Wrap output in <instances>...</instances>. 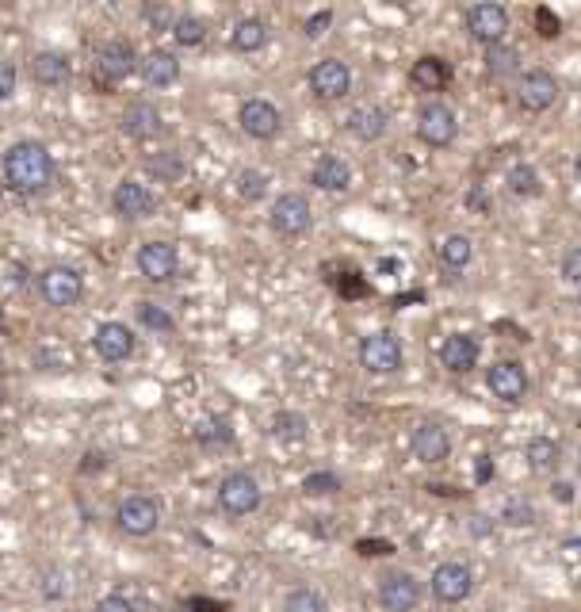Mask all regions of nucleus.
<instances>
[{
  "label": "nucleus",
  "instance_id": "4468645a",
  "mask_svg": "<svg viewBox=\"0 0 581 612\" xmlns=\"http://www.w3.org/2000/svg\"><path fill=\"white\" fill-rule=\"evenodd\" d=\"M138 272L150 280V284H169L180 272V257H176V245L169 241H146L138 249Z\"/></svg>",
  "mask_w": 581,
  "mask_h": 612
},
{
  "label": "nucleus",
  "instance_id": "8fccbe9b",
  "mask_svg": "<svg viewBox=\"0 0 581 612\" xmlns=\"http://www.w3.org/2000/svg\"><path fill=\"white\" fill-rule=\"evenodd\" d=\"M341 291H345V295H364L367 284H364V280H345V284H341Z\"/></svg>",
  "mask_w": 581,
  "mask_h": 612
},
{
  "label": "nucleus",
  "instance_id": "49530a36",
  "mask_svg": "<svg viewBox=\"0 0 581 612\" xmlns=\"http://www.w3.org/2000/svg\"><path fill=\"white\" fill-rule=\"evenodd\" d=\"M356 551H360V555H390L394 547H390L387 540H360V544H356Z\"/></svg>",
  "mask_w": 581,
  "mask_h": 612
},
{
  "label": "nucleus",
  "instance_id": "72a5a7b5",
  "mask_svg": "<svg viewBox=\"0 0 581 612\" xmlns=\"http://www.w3.org/2000/svg\"><path fill=\"white\" fill-rule=\"evenodd\" d=\"M501 521L513 528H528L536 525V505L528 502V498H509L505 509H501Z\"/></svg>",
  "mask_w": 581,
  "mask_h": 612
},
{
  "label": "nucleus",
  "instance_id": "423d86ee",
  "mask_svg": "<svg viewBox=\"0 0 581 612\" xmlns=\"http://www.w3.org/2000/svg\"><path fill=\"white\" fill-rule=\"evenodd\" d=\"M39 295H43L50 306H73L81 303V295H85V276L77 272V268H65V264H54V268H46L39 272Z\"/></svg>",
  "mask_w": 581,
  "mask_h": 612
},
{
  "label": "nucleus",
  "instance_id": "e433bc0d",
  "mask_svg": "<svg viewBox=\"0 0 581 612\" xmlns=\"http://www.w3.org/2000/svg\"><path fill=\"white\" fill-rule=\"evenodd\" d=\"M138 322L146 329H153V333H169L173 329V314L157 303H138Z\"/></svg>",
  "mask_w": 581,
  "mask_h": 612
},
{
  "label": "nucleus",
  "instance_id": "7c9ffc66",
  "mask_svg": "<svg viewBox=\"0 0 581 612\" xmlns=\"http://www.w3.org/2000/svg\"><path fill=\"white\" fill-rule=\"evenodd\" d=\"M486 69H490L494 77H509V73H517V69H520L517 46H509V43L486 46Z\"/></svg>",
  "mask_w": 581,
  "mask_h": 612
},
{
  "label": "nucleus",
  "instance_id": "4c0bfd02",
  "mask_svg": "<svg viewBox=\"0 0 581 612\" xmlns=\"http://www.w3.org/2000/svg\"><path fill=\"white\" fill-rule=\"evenodd\" d=\"M302 490H306L310 498H325V494H337V490H341V479H337L333 471H310V475L302 479Z\"/></svg>",
  "mask_w": 581,
  "mask_h": 612
},
{
  "label": "nucleus",
  "instance_id": "6ab92c4d",
  "mask_svg": "<svg viewBox=\"0 0 581 612\" xmlns=\"http://www.w3.org/2000/svg\"><path fill=\"white\" fill-rule=\"evenodd\" d=\"M448 452H452V437H448V429L440 421H421L413 429V456L421 463H444Z\"/></svg>",
  "mask_w": 581,
  "mask_h": 612
},
{
  "label": "nucleus",
  "instance_id": "ea45409f",
  "mask_svg": "<svg viewBox=\"0 0 581 612\" xmlns=\"http://www.w3.org/2000/svg\"><path fill=\"white\" fill-rule=\"evenodd\" d=\"M150 173L161 176V180H180L184 176V161L176 153H157V157H150Z\"/></svg>",
  "mask_w": 581,
  "mask_h": 612
},
{
  "label": "nucleus",
  "instance_id": "a18cd8bd",
  "mask_svg": "<svg viewBox=\"0 0 581 612\" xmlns=\"http://www.w3.org/2000/svg\"><path fill=\"white\" fill-rule=\"evenodd\" d=\"M96 612H134V605H130L123 593H111V597H104V601L96 605Z\"/></svg>",
  "mask_w": 581,
  "mask_h": 612
},
{
  "label": "nucleus",
  "instance_id": "f704fd0d",
  "mask_svg": "<svg viewBox=\"0 0 581 612\" xmlns=\"http://www.w3.org/2000/svg\"><path fill=\"white\" fill-rule=\"evenodd\" d=\"M264 192H268V176L260 173V169H241L237 173V196L241 199L257 203V199H264Z\"/></svg>",
  "mask_w": 581,
  "mask_h": 612
},
{
  "label": "nucleus",
  "instance_id": "cd10ccee",
  "mask_svg": "<svg viewBox=\"0 0 581 612\" xmlns=\"http://www.w3.org/2000/svg\"><path fill=\"white\" fill-rule=\"evenodd\" d=\"M524 459H528V467H532V471H539V475H551V471L562 463V448L555 444V440L536 437V440H528V452H524Z\"/></svg>",
  "mask_w": 581,
  "mask_h": 612
},
{
  "label": "nucleus",
  "instance_id": "393cba45",
  "mask_svg": "<svg viewBox=\"0 0 581 612\" xmlns=\"http://www.w3.org/2000/svg\"><path fill=\"white\" fill-rule=\"evenodd\" d=\"M31 77L46 88H62V85H69L73 66H69V58L58 54V50H39V54L31 58Z\"/></svg>",
  "mask_w": 581,
  "mask_h": 612
},
{
  "label": "nucleus",
  "instance_id": "79ce46f5",
  "mask_svg": "<svg viewBox=\"0 0 581 612\" xmlns=\"http://www.w3.org/2000/svg\"><path fill=\"white\" fill-rule=\"evenodd\" d=\"M562 280H566V284H574V287H581V245L566 249V257H562Z\"/></svg>",
  "mask_w": 581,
  "mask_h": 612
},
{
  "label": "nucleus",
  "instance_id": "37998d69",
  "mask_svg": "<svg viewBox=\"0 0 581 612\" xmlns=\"http://www.w3.org/2000/svg\"><path fill=\"white\" fill-rule=\"evenodd\" d=\"M333 23V12L329 8H322V12H314L310 20H306V39H322L325 35V27Z\"/></svg>",
  "mask_w": 581,
  "mask_h": 612
},
{
  "label": "nucleus",
  "instance_id": "473e14b6",
  "mask_svg": "<svg viewBox=\"0 0 581 612\" xmlns=\"http://www.w3.org/2000/svg\"><path fill=\"white\" fill-rule=\"evenodd\" d=\"M173 39L180 46H203L207 43V23L199 20V16H176Z\"/></svg>",
  "mask_w": 581,
  "mask_h": 612
},
{
  "label": "nucleus",
  "instance_id": "9d476101",
  "mask_svg": "<svg viewBox=\"0 0 581 612\" xmlns=\"http://www.w3.org/2000/svg\"><path fill=\"white\" fill-rule=\"evenodd\" d=\"M486 387H490V394H494L497 402L520 406L528 398V372L520 368L517 360H497L494 368L486 372Z\"/></svg>",
  "mask_w": 581,
  "mask_h": 612
},
{
  "label": "nucleus",
  "instance_id": "a211bd4d",
  "mask_svg": "<svg viewBox=\"0 0 581 612\" xmlns=\"http://www.w3.org/2000/svg\"><path fill=\"white\" fill-rule=\"evenodd\" d=\"M138 54H134V46L127 39H111L108 46H100V54H96V69H100V77L104 81H123L130 77L134 69H138Z\"/></svg>",
  "mask_w": 581,
  "mask_h": 612
},
{
  "label": "nucleus",
  "instance_id": "0eeeda50",
  "mask_svg": "<svg viewBox=\"0 0 581 612\" xmlns=\"http://www.w3.org/2000/svg\"><path fill=\"white\" fill-rule=\"evenodd\" d=\"M360 364L371 375H394L402 368V341L394 333H367L360 341Z\"/></svg>",
  "mask_w": 581,
  "mask_h": 612
},
{
  "label": "nucleus",
  "instance_id": "dca6fc26",
  "mask_svg": "<svg viewBox=\"0 0 581 612\" xmlns=\"http://www.w3.org/2000/svg\"><path fill=\"white\" fill-rule=\"evenodd\" d=\"M379 601L387 612H413L421 605V582L409 570H394L379 582Z\"/></svg>",
  "mask_w": 581,
  "mask_h": 612
},
{
  "label": "nucleus",
  "instance_id": "9b49d317",
  "mask_svg": "<svg viewBox=\"0 0 581 612\" xmlns=\"http://www.w3.org/2000/svg\"><path fill=\"white\" fill-rule=\"evenodd\" d=\"M467 31H471V39H478V43H486V46L505 43L509 12H505L501 4H494V0L471 4V8H467Z\"/></svg>",
  "mask_w": 581,
  "mask_h": 612
},
{
  "label": "nucleus",
  "instance_id": "412c9836",
  "mask_svg": "<svg viewBox=\"0 0 581 612\" xmlns=\"http://www.w3.org/2000/svg\"><path fill=\"white\" fill-rule=\"evenodd\" d=\"M123 131L134 138V142H150L157 134L165 131V119H161V111L146 104V100H134L127 111H123Z\"/></svg>",
  "mask_w": 581,
  "mask_h": 612
},
{
  "label": "nucleus",
  "instance_id": "bb28decb",
  "mask_svg": "<svg viewBox=\"0 0 581 612\" xmlns=\"http://www.w3.org/2000/svg\"><path fill=\"white\" fill-rule=\"evenodd\" d=\"M230 46L234 50H241V54H257V50H264L268 46V23L264 20H237L234 31H230Z\"/></svg>",
  "mask_w": 581,
  "mask_h": 612
},
{
  "label": "nucleus",
  "instance_id": "c85d7f7f",
  "mask_svg": "<svg viewBox=\"0 0 581 612\" xmlns=\"http://www.w3.org/2000/svg\"><path fill=\"white\" fill-rule=\"evenodd\" d=\"M505 184H509V192H513L517 199H536L539 192H543V180H539V173L532 169V165H524V161L509 169Z\"/></svg>",
  "mask_w": 581,
  "mask_h": 612
},
{
  "label": "nucleus",
  "instance_id": "a878e982",
  "mask_svg": "<svg viewBox=\"0 0 581 612\" xmlns=\"http://www.w3.org/2000/svg\"><path fill=\"white\" fill-rule=\"evenodd\" d=\"M409 81H413L417 92H440V88L452 81V66H448L444 58H436V54H425V58L413 62Z\"/></svg>",
  "mask_w": 581,
  "mask_h": 612
},
{
  "label": "nucleus",
  "instance_id": "6e6d98bb",
  "mask_svg": "<svg viewBox=\"0 0 581 612\" xmlns=\"http://www.w3.org/2000/svg\"><path fill=\"white\" fill-rule=\"evenodd\" d=\"M578 306H581V287H578Z\"/></svg>",
  "mask_w": 581,
  "mask_h": 612
},
{
  "label": "nucleus",
  "instance_id": "58836bf2",
  "mask_svg": "<svg viewBox=\"0 0 581 612\" xmlns=\"http://www.w3.org/2000/svg\"><path fill=\"white\" fill-rule=\"evenodd\" d=\"M283 612H329V605H325V597L318 590H295L287 597Z\"/></svg>",
  "mask_w": 581,
  "mask_h": 612
},
{
  "label": "nucleus",
  "instance_id": "6e6552de",
  "mask_svg": "<svg viewBox=\"0 0 581 612\" xmlns=\"http://www.w3.org/2000/svg\"><path fill=\"white\" fill-rule=\"evenodd\" d=\"M237 123H241V131L249 134V138H257V142H272V138L280 134V127H283V115H280V108H276L272 100H260V96H253V100H245V104H241V111H237Z\"/></svg>",
  "mask_w": 581,
  "mask_h": 612
},
{
  "label": "nucleus",
  "instance_id": "2eb2a0df",
  "mask_svg": "<svg viewBox=\"0 0 581 612\" xmlns=\"http://www.w3.org/2000/svg\"><path fill=\"white\" fill-rule=\"evenodd\" d=\"M474 590V574L467 563H440V567L432 570V593H436V601H444V605H459V601H467Z\"/></svg>",
  "mask_w": 581,
  "mask_h": 612
},
{
  "label": "nucleus",
  "instance_id": "2f4dec72",
  "mask_svg": "<svg viewBox=\"0 0 581 612\" xmlns=\"http://www.w3.org/2000/svg\"><path fill=\"white\" fill-rule=\"evenodd\" d=\"M195 440H199L203 448H226V444L234 440V429H230L226 421H218V417H207V421H199Z\"/></svg>",
  "mask_w": 581,
  "mask_h": 612
},
{
  "label": "nucleus",
  "instance_id": "7ed1b4c3",
  "mask_svg": "<svg viewBox=\"0 0 581 612\" xmlns=\"http://www.w3.org/2000/svg\"><path fill=\"white\" fill-rule=\"evenodd\" d=\"M218 509L226 513V517H249V513H257L260 509V486L253 475H245V471H234V475H226V479L218 482Z\"/></svg>",
  "mask_w": 581,
  "mask_h": 612
},
{
  "label": "nucleus",
  "instance_id": "20e7f679",
  "mask_svg": "<svg viewBox=\"0 0 581 612\" xmlns=\"http://www.w3.org/2000/svg\"><path fill=\"white\" fill-rule=\"evenodd\" d=\"M115 525H119V532H127V536H153L157 532V525H161V505L153 502L150 494H130V498H123L119 502V509H115Z\"/></svg>",
  "mask_w": 581,
  "mask_h": 612
},
{
  "label": "nucleus",
  "instance_id": "f03ea898",
  "mask_svg": "<svg viewBox=\"0 0 581 612\" xmlns=\"http://www.w3.org/2000/svg\"><path fill=\"white\" fill-rule=\"evenodd\" d=\"M417 138L432 146V150H448L455 138H459V119L448 104L440 100H429L417 108Z\"/></svg>",
  "mask_w": 581,
  "mask_h": 612
},
{
  "label": "nucleus",
  "instance_id": "c756f323",
  "mask_svg": "<svg viewBox=\"0 0 581 612\" xmlns=\"http://www.w3.org/2000/svg\"><path fill=\"white\" fill-rule=\"evenodd\" d=\"M471 257H474V241L467 234H452V238H444V245H440V261L448 264L452 272H463L471 264Z\"/></svg>",
  "mask_w": 581,
  "mask_h": 612
},
{
  "label": "nucleus",
  "instance_id": "1a4fd4ad",
  "mask_svg": "<svg viewBox=\"0 0 581 612\" xmlns=\"http://www.w3.org/2000/svg\"><path fill=\"white\" fill-rule=\"evenodd\" d=\"M310 92L318 100H325V104L345 100L348 92H352V69L341 58H322L318 66L310 69Z\"/></svg>",
  "mask_w": 581,
  "mask_h": 612
},
{
  "label": "nucleus",
  "instance_id": "5fc2aeb1",
  "mask_svg": "<svg viewBox=\"0 0 581 612\" xmlns=\"http://www.w3.org/2000/svg\"><path fill=\"white\" fill-rule=\"evenodd\" d=\"M0 410H4V391H0Z\"/></svg>",
  "mask_w": 581,
  "mask_h": 612
},
{
  "label": "nucleus",
  "instance_id": "09e8293b",
  "mask_svg": "<svg viewBox=\"0 0 581 612\" xmlns=\"http://www.w3.org/2000/svg\"><path fill=\"white\" fill-rule=\"evenodd\" d=\"M551 498H559L562 505H570L574 502V482H555V486H551Z\"/></svg>",
  "mask_w": 581,
  "mask_h": 612
},
{
  "label": "nucleus",
  "instance_id": "f8f14e48",
  "mask_svg": "<svg viewBox=\"0 0 581 612\" xmlns=\"http://www.w3.org/2000/svg\"><path fill=\"white\" fill-rule=\"evenodd\" d=\"M517 100L524 111L543 115L547 108H555V100H559V81L547 69H528L517 85Z\"/></svg>",
  "mask_w": 581,
  "mask_h": 612
},
{
  "label": "nucleus",
  "instance_id": "a19ab883",
  "mask_svg": "<svg viewBox=\"0 0 581 612\" xmlns=\"http://www.w3.org/2000/svg\"><path fill=\"white\" fill-rule=\"evenodd\" d=\"M536 31H539V39H559L562 35V20L547 8V4H539L536 8Z\"/></svg>",
  "mask_w": 581,
  "mask_h": 612
},
{
  "label": "nucleus",
  "instance_id": "5701e85b",
  "mask_svg": "<svg viewBox=\"0 0 581 612\" xmlns=\"http://www.w3.org/2000/svg\"><path fill=\"white\" fill-rule=\"evenodd\" d=\"M310 184L322 188V192H348V184H352V169H348L345 157H337V153H322V157L314 161Z\"/></svg>",
  "mask_w": 581,
  "mask_h": 612
},
{
  "label": "nucleus",
  "instance_id": "f257e3e1",
  "mask_svg": "<svg viewBox=\"0 0 581 612\" xmlns=\"http://www.w3.org/2000/svg\"><path fill=\"white\" fill-rule=\"evenodd\" d=\"M0 169H4L8 188H16L23 196H39V192H46L54 184V157L35 138H23L16 146H8Z\"/></svg>",
  "mask_w": 581,
  "mask_h": 612
},
{
  "label": "nucleus",
  "instance_id": "3c124183",
  "mask_svg": "<svg viewBox=\"0 0 581 612\" xmlns=\"http://www.w3.org/2000/svg\"><path fill=\"white\" fill-rule=\"evenodd\" d=\"M490 479V459L482 456V463H478V482H486Z\"/></svg>",
  "mask_w": 581,
  "mask_h": 612
},
{
  "label": "nucleus",
  "instance_id": "b1692460",
  "mask_svg": "<svg viewBox=\"0 0 581 612\" xmlns=\"http://www.w3.org/2000/svg\"><path fill=\"white\" fill-rule=\"evenodd\" d=\"M138 69H142V81L150 88H169L180 81V58H176L173 50H150L138 62Z\"/></svg>",
  "mask_w": 581,
  "mask_h": 612
},
{
  "label": "nucleus",
  "instance_id": "c9c22d12",
  "mask_svg": "<svg viewBox=\"0 0 581 612\" xmlns=\"http://www.w3.org/2000/svg\"><path fill=\"white\" fill-rule=\"evenodd\" d=\"M306 429H310V425H306V417L291 414V410H283V414L272 417V433H276L280 440H302V437H306Z\"/></svg>",
  "mask_w": 581,
  "mask_h": 612
},
{
  "label": "nucleus",
  "instance_id": "39448f33",
  "mask_svg": "<svg viewBox=\"0 0 581 612\" xmlns=\"http://www.w3.org/2000/svg\"><path fill=\"white\" fill-rule=\"evenodd\" d=\"M272 230L283 234V238H302L310 226H314V211H310V199L299 196V192H283L276 203H272Z\"/></svg>",
  "mask_w": 581,
  "mask_h": 612
},
{
  "label": "nucleus",
  "instance_id": "c03bdc74",
  "mask_svg": "<svg viewBox=\"0 0 581 612\" xmlns=\"http://www.w3.org/2000/svg\"><path fill=\"white\" fill-rule=\"evenodd\" d=\"M16 92V66L0 58V100H8Z\"/></svg>",
  "mask_w": 581,
  "mask_h": 612
},
{
  "label": "nucleus",
  "instance_id": "de8ad7c7",
  "mask_svg": "<svg viewBox=\"0 0 581 612\" xmlns=\"http://www.w3.org/2000/svg\"><path fill=\"white\" fill-rule=\"evenodd\" d=\"M146 20H150L153 27H169V31H173V23H176L165 8H146Z\"/></svg>",
  "mask_w": 581,
  "mask_h": 612
},
{
  "label": "nucleus",
  "instance_id": "603ef678",
  "mask_svg": "<svg viewBox=\"0 0 581 612\" xmlns=\"http://www.w3.org/2000/svg\"><path fill=\"white\" fill-rule=\"evenodd\" d=\"M570 547H574V551H581V540H570Z\"/></svg>",
  "mask_w": 581,
  "mask_h": 612
},
{
  "label": "nucleus",
  "instance_id": "f3484780",
  "mask_svg": "<svg viewBox=\"0 0 581 612\" xmlns=\"http://www.w3.org/2000/svg\"><path fill=\"white\" fill-rule=\"evenodd\" d=\"M478 356H482V345H478V337H471V333H452L440 345V364L455 375L474 372L478 368Z\"/></svg>",
  "mask_w": 581,
  "mask_h": 612
},
{
  "label": "nucleus",
  "instance_id": "4be33fe9",
  "mask_svg": "<svg viewBox=\"0 0 581 612\" xmlns=\"http://www.w3.org/2000/svg\"><path fill=\"white\" fill-rule=\"evenodd\" d=\"M92 341H96L100 360H108V364H119V360H127L130 352H134V333L123 322H104V326L96 329Z\"/></svg>",
  "mask_w": 581,
  "mask_h": 612
},
{
  "label": "nucleus",
  "instance_id": "ddd939ff",
  "mask_svg": "<svg viewBox=\"0 0 581 612\" xmlns=\"http://www.w3.org/2000/svg\"><path fill=\"white\" fill-rule=\"evenodd\" d=\"M111 207H115L119 219L138 222V219H150L153 211H157V196H153L142 180L127 176V180H119V188H115V196H111Z\"/></svg>",
  "mask_w": 581,
  "mask_h": 612
},
{
  "label": "nucleus",
  "instance_id": "aec40b11",
  "mask_svg": "<svg viewBox=\"0 0 581 612\" xmlns=\"http://www.w3.org/2000/svg\"><path fill=\"white\" fill-rule=\"evenodd\" d=\"M348 134L352 138H360V142H379L390 127V115L387 108H379V104H360V108L348 111Z\"/></svg>",
  "mask_w": 581,
  "mask_h": 612
},
{
  "label": "nucleus",
  "instance_id": "864d4df0",
  "mask_svg": "<svg viewBox=\"0 0 581 612\" xmlns=\"http://www.w3.org/2000/svg\"><path fill=\"white\" fill-rule=\"evenodd\" d=\"M578 180H581V153H578Z\"/></svg>",
  "mask_w": 581,
  "mask_h": 612
}]
</instances>
